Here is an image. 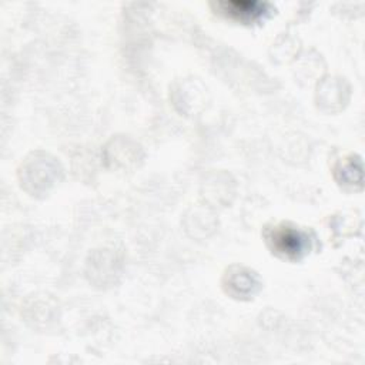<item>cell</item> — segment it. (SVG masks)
<instances>
[{"mask_svg":"<svg viewBox=\"0 0 365 365\" xmlns=\"http://www.w3.org/2000/svg\"><path fill=\"white\" fill-rule=\"evenodd\" d=\"M274 245L279 252L298 257L307 250V237L291 228H281L274 232Z\"/></svg>","mask_w":365,"mask_h":365,"instance_id":"cell-2","label":"cell"},{"mask_svg":"<svg viewBox=\"0 0 365 365\" xmlns=\"http://www.w3.org/2000/svg\"><path fill=\"white\" fill-rule=\"evenodd\" d=\"M218 7L222 13L234 20H240L244 23L255 21L261 19L268 10L269 6L261 1H224L218 3Z\"/></svg>","mask_w":365,"mask_h":365,"instance_id":"cell-1","label":"cell"}]
</instances>
